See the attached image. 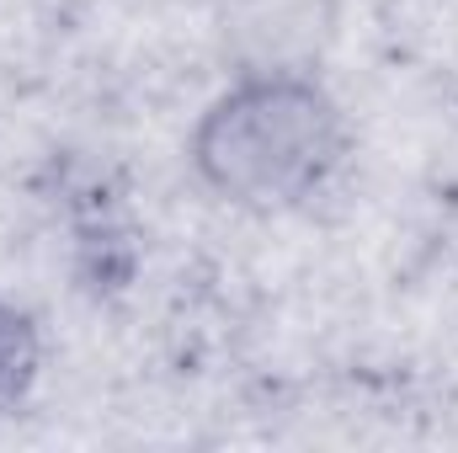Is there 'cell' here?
<instances>
[{"mask_svg": "<svg viewBox=\"0 0 458 453\" xmlns=\"http://www.w3.org/2000/svg\"><path fill=\"white\" fill-rule=\"evenodd\" d=\"M352 155V128L336 91L299 64L240 70L198 113L187 166L203 192L240 214L310 209Z\"/></svg>", "mask_w": 458, "mask_h": 453, "instance_id": "obj_1", "label": "cell"}, {"mask_svg": "<svg viewBox=\"0 0 458 453\" xmlns=\"http://www.w3.org/2000/svg\"><path fill=\"white\" fill-rule=\"evenodd\" d=\"M38 373H43V331H38V321L21 304L0 299V422L27 406V395L38 389Z\"/></svg>", "mask_w": 458, "mask_h": 453, "instance_id": "obj_2", "label": "cell"}]
</instances>
